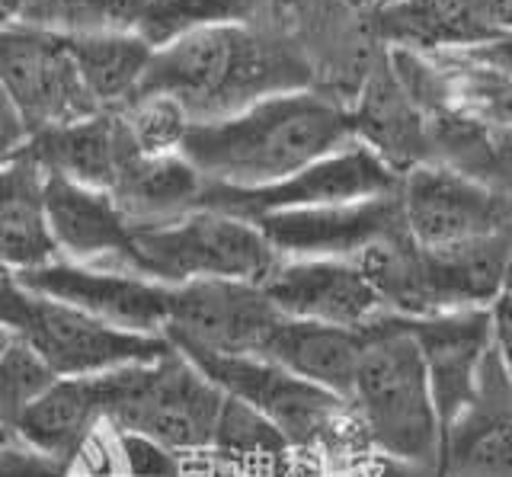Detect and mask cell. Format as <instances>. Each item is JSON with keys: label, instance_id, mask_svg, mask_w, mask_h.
I'll use <instances>...</instances> for the list:
<instances>
[{"label": "cell", "instance_id": "obj_1", "mask_svg": "<svg viewBox=\"0 0 512 477\" xmlns=\"http://www.w3.org/2000/svg\"><path fill=\"white\" fill-rule=\"evenodd\" d=\"M356 141L352 116L333 97L288 90L221 119L192 122L180 154L205 183L269 186Z\"/></svg>", "mask_w": 512, "mask_h": 477}, {"label": "cell", "instance_id": "obj_2", "mask_svg": "<svg viewBox=\"0 0 512 477\" xmlns=\"http://www.w3.org/2000/svg\"><path fill=\"white\" fill-rule=\"evenodd\" d=\"M308 84L311 71L282 45L244 23H215L154 49L138 93L170 97L192 122H208Z\"/></svg>", "mask_w": 512, "mask_h": 477}, {"label": "cell", "instance_id": "obj_3", "mask_svg": "<svg viewBox=\"0 0 512 477\" xmlns=\"http://www.w3.org/2000/svg\"><path fill=\"white\" fill-rule=\"evenodd\" d=\"M212 385L266 417L298 452L308 474H327L372 452L349 401L311 385L260 356H218L173 346Z\"/></svg>", "mask_w": 512, "mask_h": 477}, {"label": "cell", "instance_id": "obj_4", "mask_svg": "<svg viewBox=\"0 0 512 477\" xmlns=\"http://www.w3.org/2000/svg\"><path fill=\"white\" fill-rule=\"evenodd\" d=\"M346 401L372 452L436 471L439 420L420 349L400 317L384 314L362 327V353Z\"/></svg>", "mask_w": 512, "mask_h": 477}, {"label": "cell", "instance_id": "obj_5", "mask_svg": "<svg viewBox=\"0 0 512 477\" xmlns=\"http://www.w3.org/2000/svg\"><path fill=\"white\" fill-rule=\"evenodd\" d=\"M509 231L480 241L426 250L410 237L378 244L359 257L365 279L391 317H432L448 311L490 308L506 295L509 276Z\"/></svg>", "mask_w": 512, "mask_h": 477}, {"label": "cell", "instance_id": "obj_6", "mask_svg": "<svg viewBox=\"0 0 512 477\" xmlns=\"http://www.w3.org/2000/svg\"><path fill=\"white\" fill-rule=\"evenodd\" d=\"M93 378L103 423L164 445L183 461L208 455L224 394L180 349L170 346L154 362L122 365Z\"/></svg>", "mask_w": 512, "mask_h": 477}, {"label": "cell", "instance_id": "obj_7", "mask_svg": "<svg viewBox=\"0 0 512 477\" xmlns=\"http://www.w3.org/2000/svg\"><path fill=\"white\" fill-rule=\"evenodd\" d=\"M132 244V273L160 285L196 279L260 285L279 263L260 228L212 209H192L160 225H132Z\"/></svg>", "mask_w": 512, "mask_h": 477}, {"label": "cell", "instance_id": "obj_8", "mask_svg": "<svg viewBox=\"0 0 512 477\" xmlns=\"http://www.w3.org/2000/svg\"><path fill=\"white\" fill-rule=\"evenodd\" d=\"M397 183L400 177L375 151H368L359 141H349V145L317 157L308 167L295 170L292 177L269 186L237 189V186L205 183L199 209L256 221L272 212L317 209V205H343V202L384 196L394 193Z\"/></svg>", "mask_w": 512, "mask_h": 477}, {"label": "cell", "instance_id": "obj_9", "mask_svg": "<svg viewBox=\"0 0 512 477\" xmlns=\"http://www.w3.org/2000/svg\"><path fill=\"white\" fill-rule=\"evenodd\" d=\"M13 337L42 359L55 378L103 375L122 365L154 362L170 353L160 333H135L77 311L61 301L32 295L13 327Z\"/></svg>", "mask_w": 512, "mask_h": 477}, {"label": "cell", "instance_id": "obj_10", "mask_svg": "<svg viewBox=\"0 0 512 477\" xmlns=\"http://www.w3.org/2000/svg\"><path fill=\"white\" fill-rule=\"evenodd\" d=\"M400 218L416 247L439 250L509 231L506 189L445 167L420 164L397 183Z\"/></svg>", "mask_w": 512, "mask_h": 477}, {"label": "cell", "instance_id": "obj_11", "mask_svg": "<svg viewBox=\"0 0 512 477\" xmlns=\"http://www.w3.org/2000/svg\"><path fill=\"white\" fill-rule=\"evenodd\" d=\"M0 90L26 135L96 113L80 87L68 39L36 26H0Z\"/></svg>", "mask_w": 512, "mask_h": 477}, {"label": "cell", "instance_id": "obj_12", "mask_svg": "<svg viewBox=\"0 0 512 477\" xmlns=\"http://www.w3.org/2000/svg\"><path fill=\"white\" fill-rule=\"evenodd\" d=\"M506 298L500 295L490 308H468L448 311L432 317H416L407 321L400 317L410 337L420 349L432 410L439 420V439L445 426L471 404L477 388V372L493 343L506 346Z\"/></svg>", "mask_w": 512, "mask_h": 477}, {"label": "cell", "instance_id": "obj_13", "mask_svg": "<svg viewBox=\"0 0 512 477\" xmlns=\"http://www.w3.org/2000/svg\"><path fill=\"white\" fill-rule=\"evenodd\" d=\"M279 317L260 285L196 279L170 285L160 337L170 346H196L218 356H256Z\"/></svg>", "mask_w": 512, "mask_h": 477}, {"label": "cell", "instance_id": "obj_14", "mask_svg": "<svg viewBox=\"0 0 512 477\" xmlns=\"http://www.w3.org/2000/svg\"><path fill=\"white\" fill-rule=\"evenodd\" d=\"M250 225L260 228L279 260H356L365 250L407 234L397 189L343 205L272 212Z\"/></svg>", "mask_w": 512, "mask_h": 477}, {"label": "cell", "instance_id": "obj_15", "mask_svg": "<svg viewBox=\"0 0 512 477\" xmlns=\"http://www.w3.org/2000/svg\"><path fill=\"white\" fill-rule=\"evenodd\" d=\"M16 279L32 295L61 301L122 330L160 333L167 324L170 285L125 273V269L52 260L36 269H23Z\"/></svg>", "mask_w": 512, "mask_h": 477}, {"label": "cell", "instance_id": "obj_16", "mask_svg": "<svg viewBox=\"0 0 512 477\" xmlns=\"http://www.w3.org/2000/svg\"><path fill=\"white\" fill-rule=\"evenodd\" d=\"M436 477H512V385L503 343L487 349L471 404L445 426Z\"/></svg>", "mask_w": 512, "mask_h": 477}, {"label": "cell", "instance_id": "obj_17", "mask_svg": "<svg viewBox=\"0 0 512 477\" xmlns=\"http://www.w3.org/2000/svg\"><path fill=\"white\" fill-rule=\"evenodd\" d=\"M260 292L282 317L362 330L384 317L356 260H279Z\"/></svg>", "mask_w": 512, "mask_h": 477}, {"label": "cell", "instance_id": "obj_18", "mask_svg": "<svg viewBox=\"0 0 512 477\" xmlns=\"http://www.w3.org/2000/svg\"><path fill=\"white\" fill-rule=\"evenodd\" d=\"M23 151L45 177H64L103 193H112L122 170L138 154L119 109H96L74 122L48 125L26 138Z\"/></svg>", "mask_w": 512, "mask_h": 477}, {"label": "cell", "instance_id": "obj_19", "mask_svg": "<svg viewBox=\"0 0 512 477\" xmlns=\"http://www.w3.org/2000/svg\"><path fill=\"white\" fill-rule=\"evenodd\" d=\"M45 218L61 260L132 273V225L103 189L45 177Z\"/></svg>", "mask_w": 512, "mask_h": 477}, {"label": "cell", "instance_id": "obj_20", "mask_svg": "<svg viewBox=\"0 0 512 477\" xmlns=\"http://www.w3.org/2000/svg\"><path fill=\"white\" fill-rule=\"evenodd\" d=\"M512 0H388L381 33L413 49L503 42L509 36Z\"/></svg>", "mask_w": 512, "mask_h": 477}, {"label": "cell", "instance_id": "obj_21", "mask_svg": "<svg viewBox=\"0 0 512 477\" xmlns=\"http://www.w3.org/2000/svg\"><path fill=\"white\" fill-rule=\"evenodd\" d=\"M359 353L362 330L279 317L256 356L330 394L349 397Z\"/></svg>", "mask_w": 512, "mask_h": 477}, {"label": "cell", "instance_id": "obj_22", "mask_svg": "<svg viewBox=\"0 0 512 477\" xmlns=\"http://www.w3.org/2000/svg\"><path fill=\"white\" fill-rule=\"evenodd\" d=\"M205 461L221 477H308L288 439L237 397H221Z\"/></svg>", "mask_w": 512, "mask_h": 477}, {"label": "cell", "instance_id": "obj_23", "mask_svg": "<svg viewBox=\"0 0 512 477\" xmlns=\"http://www.w3.org/2000/svg\"><path fill=\"white\" fill-rule=\"evenodd\" d=\"M0 260L13 273L61 260L45 218V173L23 148L0 164Z\"/></svg>", "mask_w": 512, "mask_h": 477}, {"label": "cell", "instance_id": "obj_24", "mask_svg": "<svg viewBox=\"0 0 512 477\" xmlns=\"http://www.w3.org/2000/svg\"><path fill=\"white\" fill-rule=\"evenodd\" d=\"M103 423L96 378H55L20 413L13 436L29 449L64 461Z\"/></svg>", "mask_w": 512, "mask_h": 477}, {"label": "cell", "instance_id": "obj_25", "mask_svg": "<svg viewBox=\"0 0 512 477\" xmlns=\"http://www.w3.org/2000/svg\"><path fill=\"white\" fill-rule=\"evenodd\" d=\"M202 189L205 180L180 151L157 157L135 154L109 196L128 218V225H160L199 209Z\"/></svg>", "mask_w": 512, "mask_h": 477}, {"label": "cell", "instance_id": "obj_26", "mask_svg": "<svg viewBox=\"0 0 512 477\" xmlns=\"http://www.w3.org/2000/svg\"><path fill=\"white\" fill-rule=\"evenodd\" d=\"M68 49L80 77V87H84L87 100L96 109H119L132 100L154 52L135 33L71 36Z\"/></svg>", "mask_w": 512, "mask_h": 477}, {"label": "cell", "instance_id": "obj_27", "mask_svg": "<svg viewBox=\"0 0 512 477\" xmlns=\"http://www.w3.org/2000/svg\"><path fill=\"white\" fill-rule=\"evenodd\" d=\"M144 0H23L16 23L55 36L135 33Z\"/></svg>", "mask_w": 512, "mask_h": 477}, {"label": "cell", "instance_id": "obj_28", "mask_svg": "<svg viewBox=\"0 0 512 477\" xmlns=\"http://www.w3.org/2000/svg\"><path fill=\"white\" fill-rule=\"evenodd\" d=\"M215 23H237V0H144L135 36L151 49H164Z\"/></svg>", "mask_w": 512, "mask_h": 477}, {"label": "cell", "instance_id": "obj_29", "mask_svg": "<svg viewBox=\"0 0 512 477\" xmlns=\"http://www.w3.org/2000/svg\"><path fill=\"white\" fill-rule=\"evenodd\" d=\"M128 138L141 157L176 154L192 125L186 109L160 93H135L125 106H119Z\"/></svg>", "mask_w": 512, "mask_h": 477}, {"label": "cell", "instance_id": "obj_30", "mask_svg": "<svg viewBox=\"0 0 512 477\" xmlns=\"http://www.w3.org/2000/svg\"><path fill=\"white\" fill-rule=\"evenodd\" d=\"M55 381L42 359L13 337V343L0 356V433L13 436L20 413L36 394H42ZM16 439V436H13Z\"/></svg>", "mask_w": 512, "mask_h": 477}, {"label": "cell", "instance_id": "obj_31", "mask_svg": "<svg viewBox=\"0 0 512 477\" xmlns=\"http://www.w3.org/2000/svg\"><path fill=\"white\" fill-rule=\"evenodd\" d=\"M61 465L64 477H125L119 429L100 423Z\"/></svg>", "mask_w": 512, "mask_h": 477}, {"label": "cell", "instance_id": "obj_32", "mask_svg": "<svg viewBox=\"0 0 512 477\" xmlns=\"http://www.w3.org/2000/svg\"><path fill=\"white\" fill-rule=\"evenodd\" d=\"M119 436H122L125 477H183L186 461L180 455L167 452L164 445L144 436H132V433H119Z\"/></svg>", "mask_w": 512, "mask_h": 477}, {"label": "cell", "instance_id": "obj_33", "mask_svg": "<svg viewBox=\"0 0 512 477\" xmlns=\"http://www.w3.org/2000/svg\"><path fill=\"white\" fill-rule=\"evenodd\" d=\"M0 477H64V465L20 439H7L0 442Z\"/></svg>", "mask_w": 512, "mask_h": 477}, {"label": "cell", "instance_id": "obj_34", "mask_svg": "<svg viewBox=\"0 0 512 477\" xmlns=\"http://www.w3.org/2000/svg\"><path fill=\"white\" fill-rule=\"evenodd\" d=\"M311 477H436L432 468H420V465H407V461H397L388 455L368 452L349 465L327 471V474H311Z\"/></svg>", "mask_w": 512, "mask_h": 477}, {"label": "cell", "instance_id": "obj_35", "mask_svg": "<svg viewBox=\"0 0 512 477\" xmlns=\"http://www.w3.org/2000/svg\"><path fill=\"white\" fill-rule=\"evenodd\" d=\"M26 298H29V292L20 285L16 273L0 260V327H7L13 333L16 321H20V314L26 308Z\"/></svg>", "mask_w": 512, "mask_h": 477}, {"label": "cell", "instance_id": "obj_36", "mask_svg": "<svg viewBox=\"0 0 512 477\" xmlns=\"http://www.w3.org/2000/svg\"><path fill=\"white\" fill-rule=\"evenodd\" d=\"M26 125L16 116V109L10 106V100L0 90V164H7L10 157L26 145Z\"/></svg>", "mask_w": 512, "mask_h": 477}, {"label": "cell", "instance_id": "obj_37", "mask_svg": "<svg viewBox=\"0 0 512 477\" xmlns=\"http://www.w3.org/2000/svg\"><path fill=\"white\" fill-rule=\"evenodd\" d=\"M183 477H221V474L212 465H208L205 458H196V461H186Z\"/></svg>", "mask_w": 512, "mask_h": 477}, {"label": "cell", "instance_id": "obj_38", "mask_svg": "<svg viewBox=\"0 0 512 477\" xmlns=\"http://www.w3.org/2000/svg\"><path fill=\"white\" fill-rule=\"evenodd\" d=\"M20 10H23V0H0V26L16 23Z\"/></svg>", "mask_w": 512, "mask_h": 477}, {"label": "cell", "instance_id": "obj_39", "mask_svg": "<svg viewBox=\"0 0 512 477\" xmlns=\"http://www.w3.org/2000/svg\"><path fill=\"white\" fill-rule=\"evenodd\" d=\"M13 343V333L7 330V327H0V356H4V349Z\"/></svg>", "mask_w": 512, "mask_h": 477}, {"label": "cell", "instance_id": "obj_40", "mask_svg": "<svg viewBox=\"0 0 512 477\" xmlns=\"http://www.w3.org/2000/svg\"><path fill=\"white\" fill-rule=\"evenodd\" d=\"M7 439H13V436H7V433H0V442H7Z\"/></svg>", "mask_w": 512, "mask_h": 477}, {"label": "cell", "instance_id": "obj_41", "mask_svg": "<svg viewBox=\"0 0 512 477\" xmlns=\"http://www.w3.org/2000/svg\"><path fill=\"white\" fill-rule=\"evenodd\" d=\"M308 477H311V474H308Z\"/></svg>", "mask_w": 512, "mask_h": 477}]
</instances>
